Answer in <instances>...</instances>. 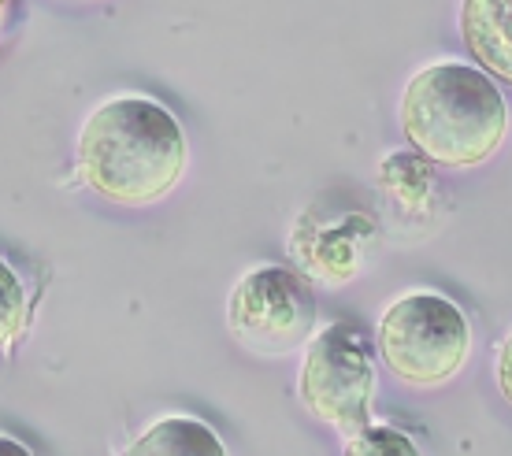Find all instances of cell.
Returning a JSON list of instances; mask_svg holds the SVG:
<instances>
[{
    "instance_id": "cell-1",
    "label": "cell",
    "mask_w": 512,
    "mask_h": 456,
    "mask_svg": "<svg viewBox=\"0 0 512 456\" xmlns=\"http://www.w3.org/2000/svg\"><path fill=\"white\" fill-rule=\"evenodd\" d=\"M78 175L112 204H153L179 186L190 149L182 123L149 97H112L78 130Z\"/></svg>"
},
{
    "instance_id": "cell-2",
    "label": "cell",
    "mask_w": 512,
    "mask_h": 456,
    "mask_svg": "<svg viewBox=\"0 0 512 456\" xmlns=\"http://www.w3.org/2000/svg\"><path fill=\"white\" fill-rule=\"evenodd\" d=\"M397 119L405 141L438 167L483 164L509 134V104L498 82L461 60H442L412 75Z\"/></svg>"
},
{
    "instance_id": "cell-3",
    "label": "cell",
    "mask_w": 512,
    "mask_h": 456,
    "mask_svg": "<svg viewBox=\"0 0 512 456\" xmlns=\"http://www.w3.org/2000/svg\"><path fill=\"white\" fill-rule=\"evenodd\" d=\"M468 353L472 327L461 308L442 293H405L379 319V356L405 386H446L449 379H457Z\"/></svg>"
},
{
    "instance_id": "cell-4",
    "label": "cell",
    "mask_w": 512,
    "mask_h": 456,
    "mask_svg": "<svg viewBox=\"0 0 512 456\" xmlns=\"http://www.w3.org/2000/svg\"><path fill=\"white\" fill-rule=\"evenodd\" d=\"M297 397L308 408V416L342 431L346 438L372 423L375 364L357 330L334 323L308 338L297 375Z\"/></svg>"
},
{
    "instance_id": "cell-5",
    "label": "cell",
    "mask_w": 512,
    "mask_h": 456,
    "mask_svg": "<svg viewBox=\"0 0 512 456\" xmlns=\"http://www.w3.org/2000/svg\"><path fill=\"white\" fill-rule=\"evenodd\" d=\"M231 334L260 356L294 353L316 334V293L294 267H253L227 301Z\"/></svg>"
},
{
    "instance_id": "cell-6",
    "label": "cell",
    "mask_w": 512,
    "mask_h": 456,
    "mask_svg": "<svg viewBox=\"0 0 512 456\" xmlns=\"http://www.w3.org/2000/svg\"><path fill=\"white\" fill-rule=\"evenodd\" d=\"M372 241H375V219L357 212V208L327 219L308 212L294 227L290 249L323 282H346L360 271L364 256L372 249Z\"/></svg>"
},
{
    "instance_id": "cell-7",
    "label": "cell",
    "mask_w": 512,
    "mask_h": 456,
    "mask_svg": "<svg viewBox=\"0 0 512 456\" xmlns=\"http://www.w3.org/2000/svg\"><path fill=\"white\" fill-rule=\"evenodd\" d=\"M461 38L475 67L512 86V0H464Z\"/></svg>"
},
{
    "instance_id": "cell-8",
    "label": "cell",
    "mask_w": 512,
    "mask_h": 456,
    "mask_svg": "<svg viewBox=\"0 0 512 456\" xmlns=\"http://www.w3.org/2000/svg\"><path fill=\"white\" fill-rule=\"evenodd\" d=\"M123 456H227L219 434L193 416H164L141 431Z\"/></svg>"
},
{
    "instance_id": "cell-9",
    "label": "cell",
    "mask_w": 512,
    "mask_h": 456,
    "mask_svg": "<svg viewBox=\"0 0 512 456\" xmlns=\"http://www.w3.org/2000/svg\"><path fill=\"white\" fill-rule=\"evenodd\" d=\"M379 182L405 212H427V204L435 197V164L416 149L390 152L379 167Z\"/></svg>"
},
{
    "instance_id": "cell-10",
    "label": "cell",
    "mask_w": 512,
    "mask_h": 456,
    "mask_svg": "<svg viewBox=\"0 0 512 456\" xmlns=\"http://www.w3.org/2000/svg\"><path fill=\"white\" fill-rule=\"evenodd\" d=\"M342 456H420V445L412 442L405 431H397V427H375V423H368L364 431L349 438Z\"/></svg>"
},
{
    "instance_id": "cell-11",
    "label": "cell",
    "mask_w": 512,
    "mask_h": 456,
    "mask_svg": "<svg viewBox=\"0 0 512 456\" xmlns=\"http://www.w3.org/2000/svg\"><path fill=\"white\" fill-rule=\"evenodd\" d=\"M26 290L19 275L0 260V349L15 342V334L26 323Z\"/></svg>"
},
{
    "instance_id": "cell-12",
    "label": "cell",
    "mask_w": 512,
    "mask_h": 456,
    "mask_svg": "<svg viewBox=\"0 0 512 456\" xmlns=\"http://www.w3.org/2000/svg\"><path fill=\"white\" fill-rule=\"evenodd\" d=\"M494 379H498L501 397L512 405V334L498 345V360H494Z\"/></svg>"
},
{
    "instance_id": "cell-13",
    "label": "cell",
    "mask_w": 512,
    "mask_h": 456,
    "mask_svg": "<svg viewBox=\"0 0 512 456\" xmlns=\"http://www.w3.org/2000/svg\"><path fill=\"white\" fill-rule=\"evenodd\" d=\"M0 456H30L19 442H12V438H0Z\"/></svg>"
},
{
    "instance_id": "cell-14",
    "label": "cell",
    "mask_w": 512,
    "mask_h": 456,
    "mask_svg": "<svg viewBox=\"0 0 512 456\" xmlns=\"http://www.w3.org/2000/svg\"><path fill=\"white\" fill-rule=\"evenodd\" d=\"M8 4H12V0H0V12H4V8H8Z\"/></svg>"
}]
</instances>
